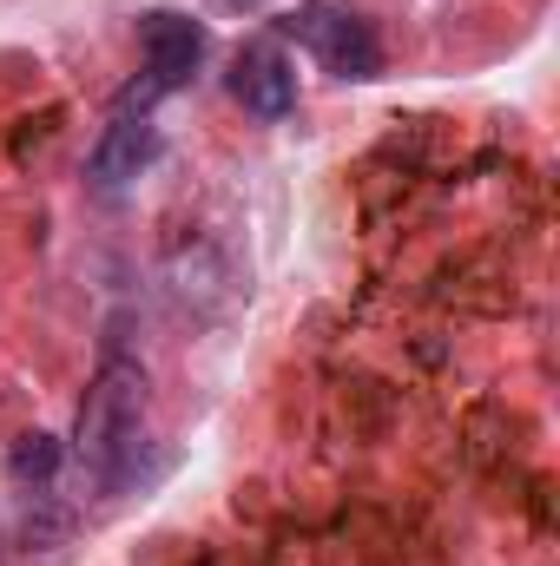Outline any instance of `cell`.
<instances>
[{"instance_id":"277c9868","label":"cell","mask_w":560,"mask_h":566,"mask_svg":"<svg viewBox=\"0 0 560 566\" xmlns=\"http://www.w3.org/2000/svg\"><path fill=\"white\" fill-rule=\"evenodd\" d=\"M158 119L145 113V106H120L113 119H106V133L93 139V151H86V178H93V191L100 198H120V191H133L145 171L158 165Z\"/></svg>"},{"instance_id":"8992f818","label":"cell","mask_w":560,"mask_h":566,"mask_svg":"<svg viewBox=\"0 0 560 566\" xmlns=\"http://www.w3.org/2000/svg\"><path fill=\"white\" fill-rule=\"evenodd\" d=\"M53 468H60V448H53V434H27V441L13 448V474H40V481H46Z\"/></svg>"},{"instance_id":"52a82bcc","label":"cell","mask_w":560,"mask_h":566,"mask_svg":"<svg viewBox=\"0 0 560 566\" xmlns=\"http://www.w3.org/2000/svg\"><path fill=\"white\" fill-rule=\"evenodd\" d=\"M231 7H265V0H231Z\"/></svg>"},{"instance_id":"3957f363","label":"cell","mask_w":560,"mask_h":566,"mask_svg":"<svg viewBox=\"0 0 560 566\" xmlns=\"http://www.w3.org/2000/svg\"><path fill=\"white\" fill-rule=\"evenodd\" d=\"M139 53H145V99H158V93L191 86V73L211 53V33L191 13H178V7H145L139 13Z\"/></svg>"},{"instance_id":"7a4b0ae2","label":"cell","mask_w":560,"mask_h":566,"mask_svg":"<svg viewBox=\"0 0 560 566\" xmlns=\"http://www.w3.org/2000/svg\"><path fill=\"white\" fill-rule=\"evenodd\" d=\"M283 40H297L323 73L336 80H376L383 73V40L350 0H297L278 20Z\"/></svg>"},{"instance_id":"5b68a950","label":"cell","mask_w":560,"mask_h":566,"mask_svg":"<svg viewBox=\"0 0 560 566\" xmlns=\"http://www.w3.org/2000/svg\"><path fill=\"white\" fill-rule=\"evenodd\" d=\"M231 99L251 119H283L297 106V66H290V53H283L278 40L238 46V60H231Z\"/></svg>"},{"instance_id":"6da1fadb","label":"cell","mask_w":560,"mask_h":566,"mask_svg":"<svg viewBox=\"0 0 560 566\" xmlns=\"http://www.w3.org/2000/svg\"><path fill=\"white\" fill-rule=\"evenodd\" d=\"M145 409H152V382L133 356H106L73 428V454L100 488H126L145 448Z\"/></svg>"}]
</instances>
